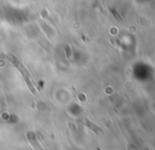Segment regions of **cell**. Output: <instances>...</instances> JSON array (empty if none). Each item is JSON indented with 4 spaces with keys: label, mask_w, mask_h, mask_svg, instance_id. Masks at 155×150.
Masks as SVG:
<instances>
[{
    "label": "cell",
    "mask_w": 155,
    "mask_h": 150,
    "mask_svg": "<svg viewBox=\"0 0 155 150\" xmlns=\"http://www.w3.org/2000/svg\"><path fill=\"white\" fill-rule=\"evenodd\" d=\"M85 123H86V124H87V125H89V126H88V127H89V128H91V129H93V130H95V131H96V130H100V129H99V128H98V127H97V126H95V125L91 124V123H89V122H88V120H87V122H85Z\"/></svg>",
    "instance_id": "1"
}]
</instances>
